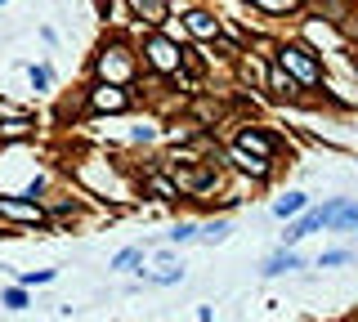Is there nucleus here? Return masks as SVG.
<instances>
[{"instance_id":"f257e3e1","label":"nucleus","mask_w":358,"mask_h":322,"mask_svg":"<svg viewBox=\"0 0 358 322\" xmlns=\"http://www.w3.org/2000/svg\"><path fill=\"white\" fill-rule=\"evenodd\" d=\"M278 68L287 72L296 85H318V81H323V68H318L314 54L300 50V45H287V50H278Z\"/></svg>"},{"instance_id":"f03ea898","label":"nucleus","mask_w":358,"mask_h":322,"mask_svg":"<svg viewBox=\"0 0 358 322\" xmlns=\"http://www.w3.org/2000/svg\"><path fill=\"white\" fill-rule=\"evenodd\" d=\"M144 59L153 63L157 72H179V63H184V50L171 41V36H162V32H153L144 41Z\"/></svg>"},{"instance_id":"7ed1b4c3","label":"nucleus","mask_w":358,"mask_h":322,"mask_svg":"<svg viewBox=\"0 0 358 322\" xmlns=\"http://www.w3.org/2000/svg\"><path fill=\"white\" fill-rule=\"evenodd\" d=\"M130 72H135V59H130V50H126V45H108V50L99 54V77H103V85L126 81Z\"/></svg>"},{"instance_id":"20e7f679","label":"nucleus","mask_w":358,"mask_h":322,"mask_svg":"<svg viewBox=\"0 0 358 322\" xmlns=\"http://www.w3.org/2000/svg\"><path fill=\"white\" fill-rule=\"evenodd\" d=\"M323 229H358V202H327Z\"/></svg>"},{"instance_id":"39448f33","label":"nucleus","mask_w":358,"mask_h":322,"mask_svg":"<svg viewBox=\"0 0 358 322\" xmlns=\"http://www.w3.org/2000/svg\"><path fill=\"white\" fill-rule=\"evenodd\" d=\"M0 215H5V220H18V224H45L41 206L36 202H14V197H0Z\"/></svg>"},{"instance_id":"423d86ee","label":"nucleus","mask_w":358,"mask_h":322,"mask_svg":"<svg viewBox=\"0 0 358 322\" xmlns=\"http://www.w3.org/2000/svg\"><path fill=\"white\" fill-rule=\"evenodd\" d=\"M171 175H175V188H188V193H206V188L215 184V175L211 170H188V166H171Z\"/></svg>"},{"instance_id":"0eeeda50","label":"nucleus","mask_w":358,"mask_h":322,"mask_svg":"<svg viewBox=\"0 0 358 322\" xmlns=\"http://www.w3.org/2000/svg\"><path fill=\"white\" fill-rule=\"evenodd\" d=\"M238 148L265 161V157H273V148H278V144H273V135H265V130H242V135H238Z\"/></svg>"},{"instance_id":"6e6552de","label":"nucleus","mask_w":358,"mask_h":322,"mask_svg":"<svg viewBox=\"0 0 358 322\" xmlns=\"http://www.w3.org/2000/svg\"><path fill=\"white\" fill-rule=\"evenodd\" d=\"M90 103H94V112H126V90H117V85H99V90L90 94Z\"/></svg>"},{"instance_id":"1a4fd4ad","label":"nucleus","mask_w":358,"mask_h":322,"mask_svg":"<svg viewBox=\"0 0 358 322\" xmlns=\"http://www.w3.org/2000/svg\"><path fill=\"white\" fill-rule=\"evenodd\" d=\"M314 229H323V211H309V215H300V220L291 224L287 233H282V246H296L300 238H309Z\"/></svg>"},{"instance_id":"9d476101","label":"nucleus","mask_w":358,"mask_h":322,"mask_svg":"<svg viewBox=\"0 0 358 322\" xmlns=\"http://www.w3.org/2000/svg\"><path fill=\"white\" fill-rule=\"evenodd\" d=\"M291 269H305V260H300L296 251L282 246L278 255H269V260H265V269H260V273H265V278H278V273H291Z\"/></svg>"},{"instance_id":"9b49d317","label":"nucleus","mask_w":358,"mask_h":322,"mask_svg":"<svg viewBox=\"0 0 358 322\" xmlns=\"http://www.w3.org/2000/svg\"><path fill=\"white\" fill-rule=\"evenodd\" d=\"M188 32L202 36V41H215V36H220V18H211V14H202V9H193V14H188Z\"/></svg>"},{"instance_id":"f8f14e48","label":"nucleus","mask_w":358,"mask_h":322,"mask_svg":"<svg viewBox=\"0 0 358 322\" xmlns=\"http://www.w3.org/2000/svg\"><path fill=\"white\" fill-rule=\"evenodd\" d=\"M130 9L139 18H148V23H162L166 18V0H130Z\"/></svg>"},{"instance_id":"ddd939ff","label":"nucleus","mask_w":358,"mask_h":322,"mask_svg":"<svg viewBox=\"0 0 358 322\" xmlns=\"http://www.w3.org/2000/svg\"><path fill=\"white\" fill-rule=\"evenodd\" d=\"M300 211H305V193H287V197H278V202H273V215H278V220L300 215Z\"/></svg>"},{"instance_id":"4468645a","label":"nucleus","mask_w":358,"mask_h":322,"mask_svg":"<svg viewBox=\"0 0 358 322\" xmlns=\"http://www.w3.org/2000/svg\"><path fill=\"white\" fill-rule=\"evenodd\" d=\"M269 85H273V94H296V90H300V85L291 81L282 68H273V72H269Z\"/></svg>"},{"instance_id":"2eb2a0df","label":"nucleus","mask_w":358,"mask_h":322,"mask_svg":"<svg viewBox=\"0 0 358 322\" xmlns=\"http://www.w3.org/2000/svg\"><path fill=\"white\" fill-rule=\"evenodd\" d=\"M233 161H238V166L242 170H251V175H256V179H265V161H260V157H251V153H242V148H238V153H233Z\"/></svg>"},{"instance_id":"dca6fc26","label":"nucleus","mask_w":358,"mask_h":322,"mask_svg":"<svg viewBox=\"0 0 358 322\" xmlns=\"http://www.w3.org/2000/svg\"><path fill=\"white\" fill-rule=\"evenodd\" d=\"M197 238H202V242H224V238H229V220H215V224H206V229L197 233Z\"/></svg>"},{"instance_id":"f3484780","label":"nucleus","mask_w":358,"mask_h":322,"mask_svg":"<svg viewBox=\"0 0 358 322\" xmlns=\"http://www.w3.org/2000/svg\"><path fill=\"white\" fill-rule=\"evenodd\" d=\"M139 260H144V251H139V246H130V251H121L117 260H112V269H121V273H126V269H135Z\"/></svg>"},{"instance_id":"a211bd4d","label":"nucleus","mask_w":358,"mask_h":322,"mask_svg":"<svg viewBox=\"0 0 358 322\" xmlns=\"http://www.w3.org/2000/svg\"><path fill=\"white\" fill-rule=\"evenodd\" d=\"M179 278H184V269H166V273H148V287H171V282H179Z\"/></svg>"},{"instance_id":"6ab92c4d","label":"nucleus","mask_w":358,"mask_h":322,"mask_svg":"<svg viewBox=\"0 0 358 322\" xmlns=\"http://www.w3.org/2000/svg\"><path fill=\"white\" fill-rule=\"evenodd\" d=\"M256 5L269 14H291V9H300V0H256Z\"/></svg>"},{"instance_id":"aec40b11","label":"nucleus","mask_w":358,"mask_h":322,"mask_svg":"<svg viewBox=\"0 0 358 322\" xmlns=\"http://www.w3.org/2000/svg\"><path fill=\"white\" fill-rule=\"evenodd\" d=\"M166 238H171V242H193V238H197V224H175Z\"/></svg>"},{"instance_id":"412c9836","label":"nucleus","mask_w":358,"mask_h":322,"mask_svg":"<svg viewBox=\"0 0 358 322\" xmlns=\"http://www.w3.org/2000/svg\"><path fill=\"white\" fill-rule=\"evenodd\" d=\"M148 188H153L157 197H179V188L171 184V179H148Z\"/></svg>"},{"instance_id":"4be33fe9","label":"nucleus","mask_w":358,"mask_h":322,"mask_svg":"<svg viewBox=\"0 0 358 322\" xmlns=\"http://www.w3.org/2000/svg\"><path fill=\"white\" fill-rule=\"evenodd\" d=\"M350 260V251H327V255H318V264H323V269H336V264H345Z\"/></svg>"},{"instance_id":"5701e85b","label":"nucleus","mask_w":358,"mask_h":322,"mask_svg":"<svg viewBox=\"0 0 358 322\" xmlns=\"http://www.w3.org/2000/svg\"><path fill=\"white\" fill-rule=\"evenodd\" d=\"M5 305H9V309H27V296H23V287L5 291Z\"/></svg>"},{"instance_id":"b1692460","label":"nucleus","mask_w":358,"mask_h":322,"mask_svg":"<svg viewBox=\"0 0 358 322\" xmlns=\"http://www.w3.org/2000/svg\"><path fill=\"white\" fill-rule=\"evenodd\" d=\"M54 273L50 269H41V273H23V287H41V282H50Z\"/></svg>"},{"instance_id":"393cba45","label":"nucleus","mask_w":358,"mask_h":322,"mask_svg":"<svg viewBox=\"0 0 358 322\" xmlns=\"http://www.w3.org/2000/svg\"><path fill=\"white\" fill-rule=\"evenodd\" d=\"M32 85H36V90H45V85H50V68H32Z\"/></svg>"},{"instance_id":"a878e982","label":"nucleus","mask_w":358,"mask_h":322,"mask_svg":"<svg viewBox=\"0 0 358 322\" xmlns=\"http://www.w3.org/2000/svg\"><path fill=\"white\" fill-rule=\"evenodd\" d=\"M354 233H358V229H354Z\"/></svg>"}]
</instances>
